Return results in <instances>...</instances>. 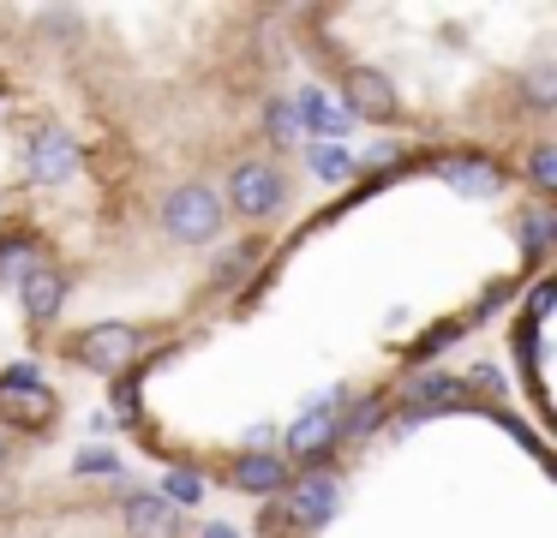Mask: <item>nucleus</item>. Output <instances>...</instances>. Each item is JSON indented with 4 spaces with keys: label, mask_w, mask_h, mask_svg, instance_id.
<instances>
[{
    "label": "nucleus",
    "mask_w": 557,
    "mask_h": 538,
    "mask_svg": "<svg viewBox=\"0 0 557 538\" xmlns=\"http://www.w3.org/2000/svg\"><path fill=\"white\" fill-rule=\"evenodd\" d=\"M150 347V335L145 329H126V323H102V329H85L73 341V359H85V365H97V371H126L138 353Z\"/></svg>",
    "instance_id": "obj_1"
},
{
    "label": "nucleus",
    "mask_w": 557,
    "mask_h": 538,
    "mask_svg": "<svg viewBox=\"0 0 557 538\" xmlns=\"http://www.w3.org/2000/svg\"><path fill=\"white\" fill-rule=\"evenodd\" d=\"M216 227H222V203L210 186H186L169 198V234H181L198 246V239H216Z\"/></svg>",
    "instance_id": "obj_2"
},
{
    "label": "nucleus",
    "mask_w": 557,
    "mask_h": 538,
    "mask_svg": "<svg viewBox=\"0 0 557 538\" xmlns=\"http://www.w3.org/2000/svg\"><path fill=\"white\" fill-rule=\"evenodd\" d=\"M228 198H234L240 215H270L282 203V174L270 162H240L234 179H228Z\"/></svg>",
    "instance_id": "obj_3"
},
{
    "label": "nucleus",
    "mask_w": 557,
    "mask_h": 538,
    "mask_svg": "<svg viewBox=\"0 0 557 538\" xmlns=\"http://www.w3.org/2000/svg\"><path fill=\"white\" fill-rule=\"evenodd\" d=\"M25 167H30V179H42V186H61V179L78 167V143L66 138L61 126H49V132H37V138L25 143Z\"/></svg>",
    "instance_id": "obj_4"
},
{
    "label": "nucleus",
    "mask_w": 557,
    "mask_h": 538,
    "mask_svg": "<svg viewBox=\"0 0 557 538\" xmlns=\"http://www.w3.org/2000/svg\"><path fill=\"white\" fill-rule=\"evenodd\" d=\"M468 401V377H449V371H425V377H408L401 389V406L413 418L420 413H444V406H461Z\"/></svg>",
    "instance_id": "obj_5"
},
{
    "label": "nucleus",
    "mask_w": 557,
    "mask_h": 538,
    "mask_svg": "<svg viewBox=\"0 0 557 538\" xmlns=\"http://www.w3.org/2000/svg\"><path fill=\"white\" fill-rule=\"evenodd\" d=\"M336 406H342V389H330L324 401H318L312 413H306L300 425H294V437H288V442H294V454H300V461H312V454H324L330 442H336V418H330Z\"/></svg>",
    "instance_id": "obj_6"
},
{
    "label": "nucleus",
    "mask_w": 557,
    "mask_h": 538,
    "mask_svg": "<svg viewBox=\"0 0 557 538\" xmlns=\"http://www.w3.org/2000/svg\"><path fill=\"white\" fill-rule=\"evenodd\" d=\"M336 514V478H324V473H306L300 485L288 490V521H300V526H318V521H330Z\"/></svg>",
    "instance_id": "obj_7"
},
{
    "label": "nucleus",
    "mask_w": 557,
    "mask_h": 538,
    "mask_svg": "<svg viewBox=\"0 0 557 538\" xmlns=\"http://www.w3.org/2000/svg\"><path fill=\"white\" fill-rule=\"evenodd\" d=\"M348 108L360 120H396V90H389L384 72H348Z\"/></svg>",
    "instance_id": "obj_8"
},
{
    "label": "nucleus",
    "mask_w": 557,
    "mask_h": 538,
    "mask_svg": "<svg viewBox=\"0 0 557 538\" xmlns=\"http://www.w3.org/2000/svg\"><path fill=\"white\" fill-rule=\"evenodd\" d=\"M126 533L133 538H181V514L162 497H126Z\"/></svg>",
    "instance_id": "obj_9"
},
{
    "label": "nucleus",
    "mask_w": 557,
    "mask_h": 538,
    "mask_svg": "<svg viewBox=\"0 0 557 538\" xmlns=\"http://www.w3.org/2000/svg\"><path fill=\"white\" fill-rule=\"evenodd\" d=\"M0 418H30V425H42V418H54V395L42 383L0 377Z\"/></svg>",
    "instance_id": "obj_10"
},
{
    "label": "nucleus",
    "mask_w": 557,
    "mask_h": 538,
    "mask_svg": "<svg viewBox=\"0 0 557 538\" xmlns=\"http://www.w3.org/2000/svg\"><path fill=\"white\" fill-rule=\"evenodd\" d=\"M18 293H25L30 317L49 323L54 311H61V299H66V281H61V270H25V275H18Z\"/></svg>",
    "instance_id": "obj_11"
},
{
    "label": "nucleus",
    "mask_w": 557,
    "mask_h": 538,
    "mask_svg": "<svg viewBox=\"0 0 557 538\" xmlns=\"http://www.w3.org/2000/svg\"><path fill=\"white\" fill-rule=\"evenodd\" d=\"M234 485H240V490H258V497H264V490H282V485H288V466H282L276 454L246 449L240 461H234Z\"/></svg>",
    "instance_id": "obj_12"
},
{
    "label": "nucleus",
    "mask_w": 557,
    "mask_h": 538,
    "mask_svg": "<svg viewBox=\"0 0 557 538\" xmlns=\"http://www.w3.org/2000/svg\"><path fill=\"white\" fill-rule=\"evenodd\" d=\"M444 179L461 191H473V198H485V191H497V167L480 162V155H461V162H444Z\"/></svg>",
    "instance_id": "obj_13"
},
{
    "label": "nucleus",
    "mask_w": 557,
    "mask_h": 538,
    "mask_svg": "<svg viewBox=\"0 0 557 538\" xmlns=\"http://www.w3.org/2000/svg\"><path fill=\"white\" fill-rule=\"evenodd\" d=\"M300 120H306V126H318L324 138H342V132H348V114H336V108L324 102V90H306L300 96Z\"/></svg>",
    "instance_id": "obj_14"
},
{
    "label": "nucleus",
    "mask_w": 557,
    "mask_h": 538,
    "mask_svg": "<svg viewBox=\"0 0 557 538\" xmlns=\"http://www.w3.org/2000/svg\"><path fill=\"white\" fill-rule=\"evenodd\" d=\"M312 167L324 179H342L348 174V150H336V143H312Z\"/></svg>",
    "instance_id": "obj_15"
},
{
    "label": "nucleus",
    "mask_w": 557,
    "mask_h": 538,
    "mask_svg": "<svg viewBox=\"0 0 557 538\" xmlns=\"http://www.w3.org/2000/svg\"><path fill=\"white\" fill-rule=\"evenodd\" d=\"M552 179H557V150H552V143H540V150H533V186L552 191Z\"/></svg>",
    "instance_id": "obj_16"
},
{
    "label": "nucleus",
    "mask_w": 557,
    "mask_h": 538,
    "mask_svg": "<svg viewBox=\"0 0 557 538\" xmlns=\"http://www.w3.org/2000/svg\"><path fill=\"white\" fill-rule=\"evenodd\" d=\"M198 490H205V485H198L193 473H169V497H162V502H198Z\"/></svg>",
    "instance_id": "obj_17"
},
{
    "label": "nucleus",
    "mask_w": 557,
    "mask_h": 538,
    "mask_svg": "<svg viewBox=\"0 0 557 538\" xmlns=\"http://www.w3.org/2000/svg\"><path fill=\"white\" fill-rule=\"evenodd\" d=\"M30 263V239H13V246L0 251V275H18Z\"/></svg>",
    "instance_id": "obj_18"
},
{
    "label": "nucleus",
    "mask_w": 557,
    "mask_h": 538,
    "mask_svg": "<svg viewBox=\"0 0 557 538\" xmlns=\"http://www.w3.org/2000/svg\"><path fill=\"white\" fill-rule=\"evenodd\" d=\"M78 473H121V461L109 449H90V454H78Z\"/></svg>",
    "instance_id": "obj_19"
},
{
    "label": "nucleus",
    "mask_w": 557,
    "mask_h": 538,
    "mask_svg": "<svg viewBox=\"0 0 557 538\" xmlns=\"http://www.w3.org/2000/svg\"><path fill=\"white\" fill-rule=\"evenodd\" d=\"M545 239H552V222H545V215H528V251L533 258L545 251Z\"/></svg>",
    "instance_id": "obj_20"
},
{
    "label": "nucleus",
    "mask_w": 557,
    "mask_h": 538,
    "mask_svg": "<svg viewBox=\"0 0 557 538\" xmlns=\"http://www.w3.org/2000/svg\"><path fill=\"white\" fill-rule=\"evenodd\" d=\"M528 96H533V102H540V108L552 102V72H533V90H528Z\"/></svg>",
    "instance_id": "obj_21"
},
{
    "label": "nucleus",
    "mask_w": 557,
    "mask_h": 538,
    "mask_svg": "<svg viewBox=\"0 0 557 538\" xmlns=\"http://www.w3.org/2000/svg\"><path fill=\"white\" fill-rule=\"evenodd\" d=\"M270 120H276V132H282V138H294V108H270Z\"/></svg>",
    "instance_id": "obj_22"
},
{
    "label": "nucleus",
    "mask_w": 557,
    "mask_h": 538,
    "mask_svg": "<svg viewBox=\"0 0 557 538\" xmlns=\"http://www.w3.org/2000/svg\"><path fill=\"white\" fill-rule=\"evenodd\" d=\"M114 406H121V413H133V406H138L133 401V383H114Z\"/></svg>",
    "instance_id": "obj_23"
},
{
    "label": "nucleus",
    "mask_w": 557,
    "mask_h": 538,
    "mask_svg": "<svg viewBox=\"0 0 557 538\" xmlns=\"http://www.w3.org/2000/svg\"><path fill=\"white\" fill-rule=\"evenodd\" d=\"M205 538H240V533H234V526H210Z\"/></svg>",
    "instance_id": "obj_24"
},
{
    "label": "nucleus",
    "mask_w": 557,
    "mask_h": 538,
    "mask_svg": "<svg viewBox=\"0 0 557 538\" xmlns=\"http://www.w3.org/2000/svg\"><path fill=\"white\" fill-rule=\"evenodd\" d=\"M0 454H7V437H0Z\"/></svg>",
    "instance_id": "obj_25"
}]
</instances>
